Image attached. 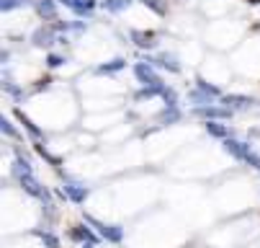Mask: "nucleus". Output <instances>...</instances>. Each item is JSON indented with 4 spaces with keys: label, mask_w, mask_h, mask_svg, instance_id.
Here are the masks:
<instances>
[{
    "label": "nucleus",
    "mask_w": 260,
    "mask_h": 248,
    "mask_svg": "<svg viewBox=\"0 0 260 248\" xmlns=\"http://www.w3.org/2000/svg\"><path fill=\"white\" fill-rule=\"evenodd\" d=\"M85 223L93 225V228L98 230V235H101L103 240H108V243H121V240H124V228H121V225H106V223H101V220H95V217H90V215H85Z\"/></svg>",
    "instance_id": "f257e3e1"
},
{
    "label": "nucleus",
    "mask_w": 260,
    "mask_h": 248,
    "mask_svg": "<svg viewBox=\"0 0 260 248\" xmlns=\"http://www.w3.org/2000/svg\"><path fill=\"white\" fill-rule=\"evenodd\" d=\"M70 235L75 238V240H80V243H98V238L93 235V230H90V228H85V225L72 228V230H70Z\"/></svg>",
    "instance_id": "f03ea898"
},
{
    "label": "nucleus",
    "mask_w": 260,
    "mask_h": 248,
    "mask_svg": "<svg viewBox=\"0 0 260 248\" xmlns=\"http://www.w3.org/2000/svg\"><path fill=\"white\" fill-rule=\"evenodd\" d=\"M23 189L31 194V197H39V199H44V202H49V197H47V189L42 186V184H36L34 179H28V176H26V179H23Z\"/></svg>",
    "instance_id": "7ed1b4c3"
},
{
    "label": "nucleus",
    "mask_w": 260,
    "mask_h": 248,
    "mask_svg": "<svg viewBox=\"0 0 260 248\" xmlns=\"http://www.w3.org/2000/svg\"><path fill=\"white\" fill-rule=\"evenodd\" d=\"M64 194L72 199V202H85V197H88V189H83V186H64Z\"/></svg>",
    "instance_id": "20e7f679"
},
{
    "label": "nucleus",
    "mask_w": 260,
    "mask_h": 248,
    "mask_svg": "<svg viewBox=\"0 0 260 248\" xmlns=\"http://www.w3.org/2000/svg\"><path fill=\"white\" fill-rule=\"evenodd\" d=\"M34 235L42 238V243H44L47 248H59V238L52 235V233H47V230H34Z\"/></svg>",
    "instance_id": "39448f33"
},
{
    "label": "nucleus",
    "mask_w": 260,
    "mask_h": 248,
    "mask_svg": "<svg viewBox=\"0 0 260 248\" xmlns=\"http://www.w3.org/2000/svg\"><path fill=\"white\" fill-rule=\"evenodd\" d=\"M93 245H95V243H83V248H93Z\"/></svg>",
    "instance_id": "423d86ee"
},
{
    "label": "nucleus",
    "mask_w": 260,
    "mask_h": 248,
    "mask_svg": "<svg viewBox=\"0 0 260 248\" xmlns=\"http://www.w3.org/2000/svg\"><path fill=\"white\" fill-rule=\"evenodd\" d=\"M252 3H260V0H252Z\"/></svg>",
    "instance_id": "0eeeda50"
}]
</instances>
